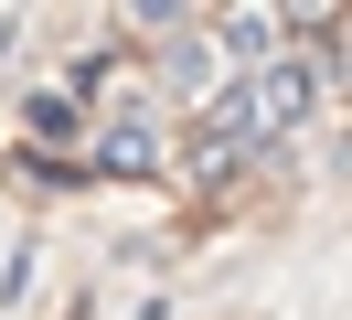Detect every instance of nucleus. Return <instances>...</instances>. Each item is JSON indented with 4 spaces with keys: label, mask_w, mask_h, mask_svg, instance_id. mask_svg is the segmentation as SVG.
Masks as SVG:
<instances>
[{
    "label": "nucleus",
    "mask_w": 352,
    "mask_h": 320,
    "mask_svg": "<svg viewBox=\"0 0 352 320\" xmlns=\"http://www.w3.org/2000/svg\"><path fill=\"white\" fill-rule=\"evenodd\" d=\"M96 160H107V171H150V160H160V128H150V96H129V107L107 118V139H96Z\"/></svg>",
    "instance_id": "1"
},
{
    "label": "nucleus",
    "mask_w": 352,
    "mask_h": 320,
    "mask_svg": "<svg viewBox=\"0 0 352 320\" xmlns=\"http://www.w3.org/2000/svg\"><path fill=\"white\" fill-rule=\"evenodd\" d=\"M245 96H256V128H299V118H309V96H320V75H309V64H278V75L245 85Z\"/></svg>",
    "instance_id": "2"
},
{
    "label": "nucleus",
    "mask_w": 352,
    "mask_h": 320,
    "mask_svg": "<svg viewBox=\"0 0 352 320\" xmlns=\"http://www.w3.org/2000/svg\"><path fill=\"white\" fill-rule=\"evenodd\" d=\"M22 118H32V139H75V128H86V118H75V96H54V85L22 107Z\"/></svg>",
    "instance_id": "3"
},
{
    "label": "nucleus",
    "mask_w": 352,
    "mask_h": 320,
    "mask_svg": "<svg viewBox=\"0 0 352 320\" xmlns=\"http://www.w3.org/2000/svg\"><path fill=\"white\" fill-rule=\"evenodd\" d=\"M267 32H278L267 11H235V21H224V43H235V54H267Z\"/></svg>",
    "instance_id": "4"
}]
</instances>
